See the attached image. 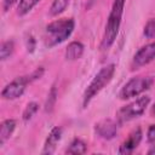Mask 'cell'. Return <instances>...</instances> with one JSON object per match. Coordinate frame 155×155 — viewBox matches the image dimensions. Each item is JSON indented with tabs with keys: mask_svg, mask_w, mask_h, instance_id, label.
<instances>
[{
	"mask_svg": "<svg viewBox=\"0 0 155 155\" xmlns=\"http://www.w3.org/2000/svg\"><path fill=\"white\" fill-rule=\"evenodd\" d=\"M125 1L126 0H114L113 7H111V11L109 13L108 22H107V25H105L103 40H102V44H101V47L103 50L109 48L114 44V41L117 36L120 24H121L122 13H124Z\"/></svg>",
	"mask_w": 155,
	"mask_h": 155,
	"instance_id": "6da1fadb",
	"label": "cell"
},
{
	"mask_svg": "<svg viewBox=\"0 0 155 155\" xmlns=\"http://www.w3.org/2000/svg\"><path fill=\"white\" fill-rule=\"evenodd\" d=\"M115 73V65L114 64H108L105 67H103L93 78V80L91 81V84L87 86L85 93H84V107L86 108L87 104L90 103V101L98 94L113 79Z\"/></svg>",
	"mask_w": 155,
	"mask_h": 155,
	"instance_id": "7a4b0ae2",
	"label": "cell"
},
{
	"mask_svg": "<svg viewBox=\"0 0 155 155\" xmlns=\"http://www.w3.org/2000/svg\"><path fill=\"white\" fill-rule=\"evenodd\" d=\"M74 25L75 23L71 18H63V19H58L50 23L46 27L47 45L53 46L63 42L65 39H68L71 35L74 30Z\"/></svg>",
	"mask_w": 155,
	"mask_h": 155,
	"instance_id": "3957f363",
	"label": "cell"
},
{
	"mask_svg": "<svg viewBox=\"0 0 155 155\" xmlns=\"http://www.w3.org/2000/svg\"><path fill=\"white\" fill-rule=\"evenodd\" d=\"M44 73V69L40 68L38 70H35L34 73H31L30 75L28 76H21V78H17L15 79L12 82H10L8 85H6L1 92V97L4 99H16L18 97H21L25 90V86L35 80V79H39Z\"/></svg>",
	"mask_w": 155,
	"mask_h": 155,
	"instance_id": "277c9868",
	"label": "cell"
},
{
	"mask_svg": "<svg viewBox=\"0 0 155 155\" xmlns=\"http://www.w3.org/2000/svg\"><path fill=\"white\" fill-rule=\"evenodd\" d=\"M151 84H153V79L149 76L133 78L124 85V87L121 88V91L119 93V97L121 99H128V98L137 97L140 93H143L145 90H148L151 86Z\"/></svg>",
	"mask_w": 155,
	"mask_h": 155,
	"instance_id": "5b68a950",
	"label": "cell"
},
{
	"mask_svg": "<svg viewBox=\"0 0 155 155\" xmlns=\"http://www.w3.org/2000/svg\"><path fill=\"white\" fill-rule=\"evenodd\" d=\"M149 103H150V98L148 96L139 97L138 99L122 107L117 111V120L120 122H125V121H130L134 117H138L139 115H142L145 111Z\"/></svg>",
	"mask_w": 155,
	"mask_h": 155,
	"instance_id": "8992f818",
	"label": "cell"
},
{
	"mask_svg": "<svg viewBox=\"0 0 155 155\" xmlns=\"http://www.w3.org/2000/svg\"><path fill=\"white\" fill-rule=\"evenodd\" d=\"M154 58H155V42H151L138 50V52L133 57V65L136 68L143 67L150 63Z\"/></svg>",
	"mask_w": 155,
	"mask_h": 155,
	"instance_id": "52a82bcc",
	"label": "cell"
},
{
	"mask_svg": "<svg viewBox=\"0 0 155 155\" xmlns=\"http://www.w3.org/2000/svg\"><path fill=\"white\" fill-rule=\"evenodd\" d=\"M94 130L99 137H102L104 139H111L117 133V122H115L110 119L102 120L98 124H96Z\"/></svg>",
	"mask_w": 155,
	"mask_h": 155,
	"instance_id": "ba28073f",
	"label": "cell"
},
{
	"mask_svg": "<svg viewBox=\"0 0 155 155\" xmlns=\"http://www.w3.org/2000/svg\"><path fill=\"white\" fill-rule=\"evenodd\" d=\"M142 140V131L140 128H136L134 131H132L128 136V138L120 145L119 153L120 154H131L140 143Z\"/></svg>",
	"mask_w": 155,
	"mask_h": 155,
	"instance_id": "9c48e42d",
	"label": "cell"
},
{
	"mask_svg": "<svg viewBox=\"0 0 155 155\" xmlns=\"http://www.w3.org/2000/svg\"><path fill=\"white\" fill-rule=\"evenodd\" d=\"M61 137H62V128L61 127H53L45 142V145H44V150H42V154H53L54 150H56V147L58 144V142L61 140Z\"/></svg>",
	"mask_w": 155,
	"mask_h": 155,
	"instance_id": "30bf717a",
	"label": "cell"
},
{
	"mask_svg": "<svg viewBox=\"0 0 155 155\" xmlns=\"http://www.w3.org/2000/svg\"><path fill=\"white\" fill-rule=\"evenodd\" d=\"M16 128V121L13 119H7L1 122L0 126V145H2L13 133Z\"/></svg>",
	"mask_w": 155,
	"mask_h": 155,
	"instance_id": "8fae6325",
	"label": "cell"
},
{
	"mask_svg": "<svg viewBox=\"0 0 155 155\" xmlns=\"http://www.w3.org/2000/svg\"><path fill=\"white\" fill-rule=\"evenodd\" d=\"M84 53V45L79 41H73L67 46L65 50V58L68 61H76Z\"/></svg>",
	"mask_w": 155,
	"mask_h": 155,
	"instance_id": "7c38bea8",
	"label": "cell"
},
{
	"mask_svg": "<svg viewBox=\"0 0 155 155\" xmlns=\"http://www.w3.org/2000/svg\"><path fill=\"white\" fill-rule=\"evenodd\" d=\"M86 150H87V145H86V143L84 142V140H81V139H79V138H75L71 143H70V145H69V148L65 150V153L67 154H85L86 153Z\"/></svg>",
	"mask_w": 155,
	"mask_h": 155,
	"instance_id": "4fadbf2b",
	"label": "cell"
},
{
	"mask_svg": "<svg viewBox=\"0 0 155 155\" xmlns=\"http://www.w3.org/2000/svg\"><path fill=\"white\" fill-rule=\"evenodd\" d=\"M40 0H19L18 7H17V13L19 16H24L27 15Z\"/></svg>",
	"mask_w": 155,
	"mask_h": 155,
	"instance_id": "5bb4252c",
	"label": "cell"
},
{
	"mask_svg": "<svg viewBox=\"0 0 155 155\" xmlns=\"http://www.w3.org/2000/svg\"><path fill=\"white\" fill-rule=\"evenodd\" d=\"M68 4H69V0H53L50 8L51 16H58L59 13H62L67 8Z\"/></svg>",
	"mask_w": 155,
	"mask_h": 155,
	"instance_id": "9a60e30c",
	"label": "cell"
},
{
	"mask_svg": "<svg viewBox=\"0 0 155 155\" xmlns=\"http://www.w3.org/2000/svg\"><path fill=\"white\" fill-rule=\"evenodd\" d=\"M13 48H15V45H13V41L12 40L4 41L1 44V48H0V58H1V61L7 59L12 54Z\"/></svg>",
	"mask_w": 155,
	"mask_h": 155,
	"instance_id": "2e32d148",
	"label": "cell"
},
{
	"mask_svg": "<svg viewBox=\"0 0 155 155\" xmlns=\"http://www.w3.org/2000/svg\"><path fill=\"white\" fill-rule=\"evenodd\" d=\"M38 109H39V104H38V103H35V102L29 103V104L25 107L24 111H23V120H24V121L30 120V119L35 115V113L38 111Z\"/></svg>",
	"mask_w": 155,
	"mask_h": 155,
	"instance_id": "e0dca14e",
	"label": "cell"
},
{
	"mask_svg": "<svg viewBox=\"0 0 155 155\" xmlns=\"http://www.w3.org/2000/svg\"><path fill=\"white\" fill-rule=\"evenodd\" d=\"M145 38L150 39V38H154L155 36V18H150L147 24L144 25V30H143Z\"/></svg>",
	"mask_w": 155,
	"mask_h": 155,
	"instance_id": "ac0fdd59",
	"label": "cell"
},
{
	"mask_svg": "<svg viewBox=\"0 0 155 155\" xmlns=\"http://www.w3.org/2000/svg\"><path fill=\"white\" fill-rule=\"evenodd\" d=\"M147 138H148V142H149L151 145H155V125H151V126L148 128Z\"/></svg>",
	"mask_w": 155,
	"mask_h": 155,
	"instance_id": "d6986e66",
	"label": "cell"
},
{
	"mask_svg": "<svg viewBox=\"0 0 155 155\" xmlns=\"http://www.w3.org/2000/svg\"><path fill=\"white\" fill-rule=\"evenodd\" d=\"M18 0H2V8L4 11H7L13 4H16Z\"/></svg>",
	"mask_w": 155,
	"mask_h": 155,
	"instance_id": "ffe728a7",
	"label": "cell"
},
{
	"mask_svg": "<svg viewBox=\"0 0 155 155\" xmlns=\"http://www.w3.org/2000/svg\"><path fill=\"white\" fill-rule=\"evenodd\" d=\"M148 154L149 155H155V145H151V149H149Z\"/></svg>",
	"mask_w": 155,
	"mask_h": 155,
	"instance_id": "44dd1931",
	"label": "cell"
},
{
	"mask_svg": "<svg viewBox=\"0 0 155 155\" xmlns=\"http://www.w3.org/2000/svg\"><path fill=\"white\" fill-rule=\"evenodd\" d=\"M151 113H153V115L155 116V104L153 105V109H151Z\"/></svg>",
	"mask_w": 155,
	"mask_h": 155,
	"instance_id": "7402d4cb",
	"label": "cell"
}]
</instances>
